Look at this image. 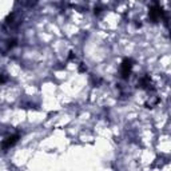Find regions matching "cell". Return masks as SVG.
Here are the masks:
<instances>
[{
  "mask_svg": "<svg viewBox=\"0 0 171 171\" xmlns=\"http://www.w3.org/2000/svg\"><path fill=\"white\" fill-rule=\"evenodd\" d=\"M131 67H132V64H131V62H130V60H124L123 65H122V75H123L124 78H127V75H128V74H130Z\"/></svg>",
  "mask_w": 171,
  "mask_h": 171,
  "instance_id": "1",
  "label": "cell"
},
{
  "mask_svg": "<svg viewBox=\"0 0 171 171\" xmlns=\"http://www.w3.org/2000/svg\"><path fill=\"white\" fill-rule=\"evenodd\" d=\"M16 141H18V135L11 136V138H8V141H7V142H4V143H3V147H4V149H7V147L12 146V144L15 143Z\"/></svg>",
  "mask_w": 171,
  "mask_h": 171,
  "instance_id": "2",
  "label": "cell"
},
{
  "mask_svg": "<svg viewBox=\"0 0 171 171\" xmlns=\"http://www.w3.org/2000/svg\"><path fill=\"white\" fill-rule=\"evenodd\" d=\"M161 10H159V7L156 5V7H154L152 10H151V16H152V19H158L159 16H161Z\"/></svg>",
  "mask_w": 171,
  "mask_h": 171,
  "instance_id": "3",
  "label": "cell"
}]
</instances>
